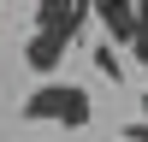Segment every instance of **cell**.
Returning <instances> with one entry per match:
<instances>
[{
    "label": "cell",
    "instance_id": "obj_1",
    "mask_svg": "<svg viewBox=\"0 0 148 142\" xmlns=\"http://www.w3.org/2000/svg\"><path fill=\"white\" fill-rule=\"evenodd\" d=\"M89 89H77V83H42L36 95H24L18 118L24 124H65V130H83L89 124Z\"/></svg>",
    "mask_w": 148,
    "mask_h": 142
},
{
    "label": "cell",
    "instance_id": "obj_2",
    "mask_svg": "<svg viewBox=\"0 0 148 142\" xmlns=\"http://www.w3.org/2000/svg\"><path fill=\"white\" fill-rule=\"evenodd\" d=\"M83 12H89V0H36V30H53V36H77Z\"/></svg>",
    "mask_w": 148,
    "mask_h": 142
},
{
    "label": "cell",
    "instance_id": "obj_3",
    "mask_svg": "<svg viewBox=\"0 0 148 142\" xmlns=\"http://www.w3.org/2000/svg\"><path fill=\"white\" fill-rule=\"evenodd\" d=\"M24 59H30V71L53 77V71H59V59H65V36H53V30H36L30 42H24Z\"/></svg>",
    "mask_w": 148,
    "mask_h": 142
},
{
    "label": "cell",
    "instance_id": "obj_4",
    "mask_svg": "<svg viewBox=\"0 0 148 142\" xmlns=\"http://www.w3.org/2000/svg\"><path fill=\"white\" fill-rule=\"evenodd\" d=\"M95 12L107 18V36L113 42H136V0H95Z\"/></svg>",
    "mask_w": 148,
    "mask_h": 142
},
{
    "label": "cell",
    "instance_id": "obj_5",
    "mask_svg": "<svg viewBox=\"0 0 148 142\" xmlns=\"http://www.w3.org/2000/svg\"><path fill=\"white\" fill-rule=\"evenodd\" d=\"M95 71H101V77H107V83H119V77H125V59H119V53H113V47H107V42H101V47H95Z\"/></svg>",
    "mask_w": 148,
    "mask_h": 142
},
{
    "label": "cell",
    "instance_id": "obj_6",
    "mask_svg": "<svg viewBox=\"0 0 148 142\" xmlns=\"http://www.w3.org/2000/svg\"><path fill=\"white\" fill-rule=\"evenodd\" d=\"M125 142H148V118H142V124H130V130H125Z\"/></svg>",
    "mask_w": 148,
    "mask_h": 142
},
{
    "label": "cell",
    "instance_id": "obj_7",
    "mask_svg": "<svg viewBox=\"0 0 148 142\" xmlns=\"http://www.w3.org/2000/svg\"><path fill=\"white\" fill-rule=\"evenodd\" d=\"M89 6H95V0H89Z\"/></svg>",
    "mask_w": 148,
    "mask_h": 142
}]
</instances>
